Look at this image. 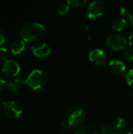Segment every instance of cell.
<instances>
[{
	"instance_id": "21",
	"label": "cell",
	"mask_w": 133,
	"mask_h": 134,
	"mask_svg": "<svg viewBox=\"0 0 133 134\" xmlns=\"http://www.w3.org/2000/svg\"><path fill=\"white\" fill-rule=\"evenodd\" d=\"M71 5L80 6L86 3V0H67Z\"/></svg>"
},
{
	"instance_id": "15",
	"label": "cell",
	"mask_w": 133,
	"mask_h": 134,
	"mask_svg": "<svg viewBox=\"0 0 133 134\" xmlns=\"http://www.w3.org/2000/svg\"><path fill=\"white\" fill-rule=\"evenodd\" d=\"M74 134H99V132L92 126H82L75 131Z\"/></svg>"
},
{
	"instance_id": "27",
	"label": "cell",
	"mask_w": 133,
	"mask_h": 134,
	"mask_svg": "<svg viewBox=\"0 0 133 134\" xmlns=\"http://www.w3.org/2000/svg\"><path fill=\"white\" fill-rule=\"evenodd\" d=\"M118 134H132L130 131L129 130H122L119 133H118Z\"/></svg>"
},
{
	"instance_id": "22",
	"label": "cell",
	"mask_w": 133,
	"mask_h": 134,
	"mask_svg": "<svg viewBox=\"0 0 133 134\" xmlns=\"http://www.w3.org/2000/svg\"><path fill=\"white\" fill-rule=\"evenodd\" d=\"M119 12H120V14L121 15H129L130 13H129V9L128 7H125V6H122L119 9Z\"/></svg>"
},
{
	"instance_id": "3",
	"label": "cell",
	"mask_w": 133,
	"mask_h": 134,
	"mask_svg": "<svg viewBox=\"0 0 133 134\" xmlns=\"http://www.w3.org/2000/svg\"><path fill=\"white\" fill-rule=\"evenodd\" d=\"M85 112L82 108L78 106H74L67 111V123L72 127L80 126L85 122Z\"/></svg>"
},
{
	"instance_id": "10",
	"label": "cell",
	"mask_w": 133,
	"mask_h": 134,
	"mask_svg": "<svg viewBox=\"0 0 133 134\" xmlns=\"http://www.w3.org/2000/svg\"><path fill=\"white\" fill-rule=\"evenodd\" d=\"M109 68L111 71L118 75H123L126 71V65L122 60H111L109 62Z\"/></svg>"
},
{
	"instance_id": "1",
	"label": "cell",
	"mask_w": 133,
	"mask_h": 134,
	"mask_svg": "<svg viewBox=\"0 0 133 134\" xmlns=\"http://www.w3.org/2000/svg\"><path fill=\"white\" fill-rule=\"evenodd\" d=\"M45 27L38 22H27L20 29V35L24 42L39 41L45 37Z\"/></svg>"
},
{
	"instance_id": "24",
	"label": "cell",
	"mask_w": 133,
	"mask_h": 134,
	"mask_svg": "<svg viewBox=\"0 0 133 134\" xmlns=\"http://www.w3.org/2000/svg\"><path fill=\"white\" fill-rule=\"evenodd\" d=\"M5 87H6V82L5 79L2 76H0V91L2 90Z\"/></svg>"
},
{
	"instance_id": "6",
	"label": "cell",
	"mask_w": 133,
	"mask_h": 134,
	"mask_svg": "<svg viewBox=\"0 0 133 134\" xmlns=\"http://www.w3.org/2000/svg\"><path fill=\"white\" fill-rule=\"evenodd\" d=\"M105 11V6L100 1H93L87 7V16L90 19H96L103 16Z\"/></svg>"
},
{
	"instance_id": "2",
	"label": "cell",
	"mask_w": 133,
	"mask_h": 134,
	"mask_svg": "<svg viewBox=\"0 0 133 134\" xmlns=\"http://www.w3.org/2000/svg\"><path fill=\"white\" fill-rule=\"evenodd\" d=\"M26 84L32 90H37L42 89L46 82V75L45 72L40 69H34L30 72L27 77Z\"/></svg>"
},
{
	"instance_id": "11",
	"label": "cell",
	"mask_w": 133,
	"mask_h": 134,
	"mask_svg": "<svg viewBox=\"0 0 133 134\" xmlns=\"http://www.w3.org/2000/svg\"><path fill=\"white\" fill-rule=\"evenodd\" d=\"M25 83H26L25 80H24L21 78H17L6 83V89L10 92L16 93L18 92Z\"/></svg>"
},
{
	"instance_id": "20",
	"label": "cell",
	"mask_w": 133,
	"mask_h": 134,
	"mask_svg": "<svg viewBox=\"0 0 133 134\" xmlns=\"http://www.w3.org/2000/svg\"><path fill=\"white\" fill-rule=\"evenodd\" d=\"M9 57V51L5 47H0V60H7Z\"/></svg>"
},
{
	"instance_id": "18",
	"label": "cell",
	"mask_w": 133,
	"mask_h": 134,
	"mask_svg": "<svg viewBox=\"0 0 133 134\" xmlns=\"http://www.w3.org/2000/svg\"><path fill=\"white\" fill-rule=\"evenodd\" d=\"M123 54L124 57H125V59H127L128 60H133V49L132 48H125L123 51Z\"/></svg>"
},
{
	"instance_id": "9",
	"label": "cell",
	"mask_w": 133,
	"mask_h": 134,
	"mask_svg": "<svg viewBox=\"0 0 133 134\" xmlns=\"http://www.w3.org/2000/svg\"><path fill=\"white\" fill-rule=\"evenodd\" d=\"M31 51L35 57H46L51 53L50 47L45 42H37L32 45Z\"/></svg>"
},
{
	"instance_id": "19",
	"label": "cell",
	"mask_w": 133,
	"mask_h": 134,
	"mask_svg": "<svg viewBox=\"0 0 133 134\" xmlns=\"http://www.w3.org/2000/svg\"><path fill=\"white\" fill-rule=\"evenodd\" d=\"M125 79L129 86H133V69L129 70L125 74Z\"/></svg>"
},
{
	"instance_id": "5",
	"label": "cell",
	"mask_w": 133,
	"mask_h": 134,
	"mask_svg": "<svg viewBox=\"0 0 133 134\" xmlns=\"http://www.w3.org/2000/svg\"><path fill=\"white\" fill-rule=\"evenodd\" d=\"M2 109L6 116L10 119H18L23 113L21 105L13 100H9L2 103Z\"/></svg>"
},
{
	"instance_id": "17",
	"label": "cell",
	"mask_w": 133,
	"mask_h": 134,
	"mask_svg": "<svg viewBox=\"0 0 133 134\" xmlns=\"http://www.w3.org/2000/svg\"><path fill=\"white\" fill-rule=\"evenodd\" d=\"M99 134H118V133L112 126L104 125L100 128Z\"/></svg>"
},
{
	"instance_id": "8",
	"label": "cell",
	"mask_w": 133,
	"mask_h": 134,
	"mask_svg": "<svg viewBox=\"0 0 133 134\" xmlns=\"http://www.w3.org/2000/svg\"><path fill=\"white\" fill-rule=\"evenodd\" d=\"M89 60L96 65H102L106 63L107 56L103 49L95 48L89 53Z\"/></svg>"
},
{
	"instance_id": "23",
	"label": "cell",
	"mask_w": 133,
	"mask_h": 134,
	"mask_svg": "<svg viewBox=\"0 0 133 134\" xmlns=\"http://www.w3.org/2000/svg\"><path fill=\"white\" fill-rule=\"evenodd\" d=\"M5 39H6V38H5V33L2 30H0V46H2L5 43Z\"/></svg>"
},
{
	"instance_id": "13",
	"label": "cell",
	"mask_w": 133,
	"mask_h": 134,
	"mask_svg": "<svg viewBox=\"0 0 133 134\" xmlns=\"http://www.w3.org/2000/svg\"><path fill=\"white\" fill-rule=\"evenodd\" d=\"M126 126V120L122 116H117L113 119L111 122V126L117 131H122Z\"/></svg>"
},
{
	"instance_id": "12",
	"label": "cell",
	"mask_w": 133,
	"mask_h": 134,
	"mask_svg": "<svg viewBox=\"0 0 133 134\" xmlns=\"http://www.w3.org/2000/svg\"><path fill=\"white\" fill-rule=\"evenodd\" d=\"M25 48L24 41L22 39H16L13 41L10 46V51L13 54H20Z\"/></svg>"
},
{
	"instance_id": "16",
	"label": "cell",
	"mask_w": 133,
	"mask_h": 134,
	"mask_svg": "<svg viewBox=\"0 0 133 134\" xmlns=\"http://www.w3.org/2000/svg\"><path fill=\"white\" fill-rule=\"evenodd\" d=\"M70 7H71V5L68 2V1L63 2L59 5L57 8V12L60 15H64L67 13H68V11L70 10Z\"/></svg>"
},
{
	"instance_id": "25",
	"label": "cell",
	"mask_w": 133,
	"mask_h": 134,
	"mask_svg": "<svg viewBox=\"0 0 133 134\" xmlns=\"http://www.w3.org/2000/svg\"><path fill=\"white\" fill-rule=\"evenodd\" d=\"M128 20H129V24H130V26L133 27V12L130 13L128 15Z\"/></svg>"
},
{
	"instance_id": "4",
	"label": "cell",
	"mask_w": 133,
	"mask_h": 134,
	"mask_svg": "<svg viewBox=\"0 0 133 134\" xmlns=\"http://www.w3.org/2000/svg\"><path fill=\"white\" fill-rule=\"evenodd\" d=\"M106 42L112 49L121 50L125 49L127 45V39L125 35L118 32H114L107 36Z\"/></svg>"
},
{
	"instance_id": "14",
	"label": "cell",
	"mask_w": 133,
	"mask_h": 134,
	"mask_svg": "<svg viewBox=\"0 0 133 134\" xmlns=\"http://www.w3.org/2000/svg\"><path fill=\"white\" fill-rule=\"evenodd\" d=\"M127 24V20L123 18V17H116L113 21H112V27L114 30L117 31H122V30L125 29Z\"/></svg>"
},
{
	"instance_id": "26",
	"label": "cell",
	"mask_w": 133,
	"mask_h": 134,
	"mask_svg": "<svg viewBox=\"0 0 133 134\" xmlns=\"http://www.w3.org/2000/svg\"><path fill=\"white\" fill-rule=\"evenodd\" d=\"M129 42L131 46H133V33L129 36Z\"/></svg>"
},
{
	"instance_id": "28",
	"label": "cell",
	"mask_w": 133,
	"mask_h": 134,
	"mask_svg": "<svg viewBox=\"0 0 133 134\" xmlns=\"http://www.w3.org/2000/svg\"><path fill=\"white\" fill-rule=\"evenodd\" d=\"M2 106H1V104H0V114L2 112Z\"/></svg>"
},
{
	"instance_id": "7",
	"label": "cell",
	"mask_w": 133,
	"mask_h": 134,
	"mask_svg": "<svg viewBox=\"0 0 133 134\" xmlns=\"http://www.w3.org/2000/svg\"><path fill=\"white\" fill-rule=\"evenodd\" d=\"M20 71L19 63L13 59L7 60L2 64V72L8 77H15Z\"/></svg>"
}]
</instances>
